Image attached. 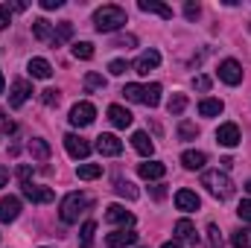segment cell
Returning <instances> with one entry per match:
<instances>
[{
    "label": "cell",
    "mask_w": 251,
    "mask_h": 248,
    "mask_svg": "<svg viewBox=\"0 0 251 248\" xmlns=\"http://www.w3.org/2000/svg\"><path fill=\"white\" fill-rule=\"evenodd\" d=\"M91 204H94L91 196H85V193H70V196H64L62 204H59V219H62L64 225H73V222H79V216H82Z\"/></svg>",
    "instance_id": "6da1fadb"
},
{
    "label": "cell",
    "mask_w": 251,
    "mask_h": 248,
    "mask_svg": "<svg viewBox=\"0 0 251 248\" xmlns=\"http://www.w3.org/2000/svg\"><path fill=\"white\" fill-rule=\"evenodd\" d=\"M123 24H126V9H120V6H102V9L94 12V26H97V32H114V29H120Z\"/></svg>",
    "instance_id": "7a4b0ae2"
},
{
    "label": "cell",
    "mask_w": 251,
    "mask_h": 248,
    "mask_svg": "<svg viewBox=\"0 0 251 248\" xmlns=\"http://www.w3.org/2000/svg\"><path fill=\"white\" fill-rule=\"evenodd\" d=\"M201 187H207V193H210L213 198H219V201H225V198L234 196V184H231V178H228L225 173H219V170L204 173V175H201Z\"/></svg>",
    "instance_id": "3957f363"
},
{
    "label": "cell",
    "mask_w": 251,
    "mask_h": 248,
    "mask_svg": "<svg viewBox=\"0 0 251 248\" xmlns=\"http://www.w3.org/2000/svg\"><path fill=\"white\" fill-rule=\"evenodd\" d=\"M21 193H24V198H29L32 204H50V201L56 198V193H53L50 187H38V184H32V181L21 184Z\"/></svg>",
    "instance_id": "277c9868"
},
{
    "label": "cell",
    "mask_w": 251,
    "mask_h": 248,
    "mask_svg": "<svg viewBox=\"0 0 251 248\" xmlns=\"http://www.w3.org/2000/svg\"><path fill=\"white\" fill-rule=\"evenodd\" d=\"M94 117H97V108H94L91 102H76V105L70 108V125H76V128L91 125Z\"/></svg>",
    "instance_id": "5b68a950"
},
{
    "label": "cell",
    "mask_w": 251,
    "mask_h": 248,
    "mask_svg": "<svg viewBox=\"0 0 251 248\" xmlns=\"http://www.w3.org/2000/svg\"><path fill=\"white\" fill-rule=\"evenodd\" d=\"M32 35L38 38V41H44V44H50V47H59L62 41H59V32L50 26V21H44V18H38V21H32Z\"/></svg>",
    "instance_id": "8992f818"
},
{
    "label": "cell",
    "mask_w": 251,
    "mask_h": 248,
    "mask_svg": "<svg viewBox=\"0 0 251 248\" xmlns=\"http://www.w3.org/2000/svg\"><path fill=\"white\" fill-rule=\"evenodd\" d=\"M29 97H32V85H29L26 79H15L12 88H9V105H12V108H21Z\"/></svg>",
    "instance_id": "52a82bcc"
},
{
    "label": "cell",
    "mask_w": 251,
    "mask_h": 248,
    "mask_svg": "<svg viewBox=\"0 0 251 248\" xmlns=\"http://www.w3.org/2000/svg\"><path fill=\"white\" fill-rule=\"evenodd\" d=\"M64 149H67V155L76 158V161L91 155V143H88L85 137H79V134H64Z\"/></svg>",
    "instance_id": "ba28073f"
},
{
    "label": "cell",
    "mask_w": 251,
    "mask_h": 248,
    "mask_svg": "<svg viewBox=\"0 0 251 248\" xmlns=\"http://www.w3.org/2000/svg\"><path fill=\"white\" fill-rule=\"evenodd\" d=\"M219 79L225 85H240L243 82V64L234 62V59H225V62L219 64Z\"/></svg>",
    "instance_id": "9c48e42d"
},
{
    "label": "cell",
    "mask_w": 251,
    "mask_h": 248,
    "mask_svg": "<svg viewBox=\"0 0 251 248\" xmlns=\"http://www.w3.org/2000/svg\"><path fill=\"white\" fill-rule=\"evenodd\" d=\"M240 140H243V137H240V128H237V123H222L219 128H216V143H219V146L234 149Z\"/></svg>",
    "instance_id": "30bf717a"
},
{
    "label": "cell",
    "mask_w": 251,
    "mask_h": 248,
    "mask_svg": "<svg viewBox=\"0 0 251 248\" xmlns=\"http://www.w3.org/2000/svg\"><path fill=\"white\" fill-rule=\"evenodd\" d=\"M137 243V231L131 228H120V231H111L105 237V246L108 248H126V246H134Z\"/></svg>",
    "instance_id": "8fae6325"
},
{
    "label": "cell",
    "mask_w": 251,
    "mask_h": 248,
    "mask_svg": "<svg viewBox=\"0 0 251 248\" xmlns=\"http://www.w3.org/2000/svg\"><path fill=\"white\" fill-rule=\"evenodd\" d=\"M18 213H21V198L18 196H3L0 198V222H15L18 219Z\"/></svg>",
    "instance_id": "7c38bea8"
},
{
    "label": "cell",
    "mask_w": 251,
    "mask_h": 248,
    "mask_svg": "<svg viewBox=\"0 0 251 248\" xmlns=\"http://www.w3.org/2000/svg\"><path fill=\"white\" fill-rule=\"evenodd\" d=\"M97 149H100L102 155H111V158H114V155L123 152V140H120L117 134H100V137H97Z\"/></svg>",
    "instance_id": "4fadbf2b"
},
{
    "label": "cell",
    "mask_w": 251,
    "mask_h": 248,
    "mask_svg": "<svg viewBox=\"0 0 251 248\" xmlns=\"http://www.w3.org/2000/svg\"><path fill=\"white\" fill-rule=\"evenodd\" d=\"M176 207L184 210V213H193V210L201 207V198H199L193 190H178V193H176Z\"/></svg>",
    "instance_id": "5bb4252c"
},
{
    "label": "cell",
    "mask_w": 251,
    "mask_h": 248,
    "mask_svg": "<svg viewBox=\"0 0 251 248\" xmlns=\"http://www.w3.org/2000/svg\"><path fill=\"white\" fill-rule=\"evenodd\" d=\"M105 222H111V225H134V216L126 210L123 204H111L108 210H105Z\"/></svg>",
    "instance_id": "9a60e30c"
},
{
    "label": "cell",
    "mask_w": 251,
    "mask_h": 248,
    "mask_svg": "<svg viewBox=\"0 0 251 248\" xmlns=\"http://www.w3.org/2000/svg\"><path fill=\"white\" fill-rule=\"evenodd\" d=\"M173 234H176L178 240L190 243V246H199V234H196V225H193L190 219H178L176 228H173Z\"/></svg>",
    "instance_id": "2e32d148"
},
{
    "label": "cell",
    "mask_w": 251,
    "mask_h": 248,
    "mask_svg": "<svg viewBox=\"0 0 251 248\" xmlns=\"http://www.w3.org/2000/svg\"><path fill=\"white\" fill-rule=\"evenodd\" d=\"M164 173H167V167L161 161H146V164L137 167V175L146 178V181H158V178H164Z\"/></svg>",
    "instance_id": "e0dca14e"
},
{
    "label": "cell",
    "mask_w": 251,
    "mask_h": 248,
    "mask_svg": "<svg viewBox=\"0 0 251 248\" xmlns=\"http://www.w3.org/2000/svg\"><path fill=\"white\" fill-rule=\"evenodd\" d=\"M158 64H161V53H158V50H146V53L134 62V70H137L140 76H146V73H149V70H155Z\"/></svg>",
    "instance_id": "ac0fdd59"
},
{
    "label": "cell",
    "mask_w": 251,
    "mask_h": 248,
    "mask_svg": "<svg viewBox=\"0 0 251 248\" xmlns=\"http://www.w3.org/2000/svg\"><path fill=\"white\" fill-rule=\"evenodd\" d=\"M108 120L117 125V128H128L131 120H134V114L128 108H123V105H108Z\"/></svg>",
    "instance_id": "d6986e66"
},
{
    "label": "cell",
    "mask_w": 251,
    "mask_h": 248,
    "mask_svg": "<svg viewBox=\"0 0 251 248\" xmlns=\"http://www.w3.org/2000/svg\"><path fill=\"white\" fill-rule=\"evenodd\" d=\"M131 146H134V152H140L143 158H149V155L155 152V143H152V137H149L146 131H134V134H131Z\"/></svg>",
    "instance_id": "ffe728a7"
},
{
    "label": "cell",
    "mask_w": 251,
    "mask_h": 248,
    "mask_svg": "<svg viewBox=\"0 0 251 248\" xmlns=\"http://www.w3.org/2000/svg\"><path fill=\"white\" fill-rule=\"evenodd\" d=\"M137 6H140V12H152V15H161L164 21H173V9L158 3V0H140Z\"/></svg>",
    "instance_id": "44dd1931"
},
{
    "label": "cell",
    "mask_w": 251,
    "mask_h": 248,
    "mask_svg": "<svg viewBox=\"0 0 251 248\" xmlns=\"http://www.w3.org/2000/svg\"><path fill=\"white\" fill-rule=\"evenodd\" d=\"M29 76L32 79H50L53 76V67H50V62L47 59H29Z\"/></svg>",
    "instance_id": "7402d4cb"
},
{
    "label": "cell",
    "mask_w": 251,
    "mask_h": 248,
    "mask_svg": "<svg viewBox=\"0 0 251 248\" xmlns=\"http://www.w3.org/2000/svg\"><path fill=\"white\" fill-rule=\"evenodd\" d=\"M181 164H184L187 170H201V167L207 164V155H204V152H196V149H187V152L181 155Z\"/></svg>",
    "instance_id": "603a6c76"
},
{
    "label": "cell",
    "mask_w": 251,
    "mask_h": 248,
    "mask_svg": "<svg viewBox=\"0 0 251 248\" xmlns=\"http://www.w3.org/2000/svg\"><path fill=\"white\" fill-rule=\"evenodd\" d=\"M29 155H32L35 161H50V143L41 140V137L29 140Z\"/></svg>",
    "instance_id": "cb8c5ba5"
},
{
    "label": "cell",
    "mask_w": 251,
    "mask_h": 248,
    "mask_svg": "<svg viewBox=\"0 0 251 248\" xmlns=\"http://www.w3.org/2000/svg\"><path fill=\"white\" fill-rule=\"evenodd\" d=\"M222 99H201L199 102V114L201 117H216V114H222Z\"/></svg>",
    "instance_id": "d4e9b609"
},
{
    "label": "cell",
    "mask_w": 251,
    "mask_h": 248,
    "mask_svg": "<svg viewBox=\"0 0 251 248\" xmlns=\"http://www.w3.org/2000/svg\"><path fill=\"white\" fill-rule=\"evenodd\" d=\"M94 234H97V222H85L82 231H79V248H91L94 246Z\"/></svg>",
    "instance_id": "484cf974"
},
{
    "label": "cell",
    "mask_w": 251,
    "mask_h": 248,
    "mask_svg": "<svg viewBox=\"0 0 251 248\" xmlns=\"http://www.w3.org/2000/svg\"><path fill=\"white\" fill-rule=\"evenodd\" d=\"M76 175H79L82 181H94V178L102 175V167H100V164H82V167H76Z\"/></svg>",
    "instance_id": "4316f807"
},
{
    "label": "cell",
    "mask_w": 251,
    "mask_h": 248,
    "mask_svg": "<svg viewBox=\"0 0 251 248\" xmlns=\"http://www.w3.org/2000/svg\"><path fill=\"white\" fill-rule=\"evenodd\" d=\"M231 246L234 248H251V228H237L231 234Z\"/></svg>",
    "instance_id": "83f0119b"
},
{
    "label": "cell",
    "mask_w": 251,
    "mask_h": 248,
    "mask_svg": "<svg viewBox=\"0 0 251 248\" xmlns=\"http://www.w3.org/2000/svg\"><path fill=\"white\" fill-rule=\"evenodd\" d=\"M158 102H161V85H158V82H152V85H146V97H143V105L155 108Z\"/></svg>",
    "instance_id": "f1b7e54d"
},
{
    "label": "cell",
    "mask_w": 251,
    "mask_h": 248,
    "mask_svg": "<svg viewBox=\"0 0 251 248\" xmlns=\"http://www.w3.org/2000/svg\"><path fill=\"white\" fill-rule=\"evenodd\" d=\"M184 108H187V97H184V94H176V97H173V99L167 102V111H170L173 117H178V114H181Z\"/></svg>",
    "instance_id": "f546056e"
},
{
    "label": "cell",
    "mask_w": 251,
    "mask_h": 248,
    "mask_svg": "<svg viewBox=\"0 0 251 248\" xmlns=\"http://www.w3.org/2000/svg\"><path fill=\"white\" fill-rule=\"evenodd\" d=\"M114 190H117V196H123V198H128V201H134V198L140 196V193H137V187L131 184V181H117Z\"/></svg>",
    "instance_id": "4dcf8cb0"
},
{
    "label": "cell",
    "mask_w": 251,
    "mask_h": 248,
    "mask_svg": "<svg viewBox=\"0 0 251 248\" xmlns=\"http://www.w3.org/2000/svg\"><path fill=\"white\" fill-rule=\"evenodd\" d=\"M123 94H126V99H131V102H143V97H146V85H126Z\"/></svg>",
    "instance_id": "1f68e13d"
},
{
    "label": "cell",
    "mask_w": 251,
    "mask_h": 248,
    "mask_svg": "<svg viewBox=\"0 0 251 248\" xmlns=\"http://www.w3.org/2000/svg\"><path fill=\"white\" fill-rule=\"evenodd\" d=\"M73 56H76V59H85V62L94 59V44H88V41H76V44H73Z\"/></svg>",
    "instance_id": "d6a6232c"
},
{
    "label": "cell",
    "mask_w": 251,
    "mask_h": 248,
    "mask_svg": "<svg viewBox=\"0 0 251 248\" xmlns=\"http://www.w3.org/2000/svg\"><path fill=\"white\" fill-rule=\"evenodd\" d=\"M59 99H62V94H59L56 88H47V91H41V102H44L47 108H53V105H59Z\"/></svg>",
    "instance_id": "836d02e7"
},
{
    "label": "cell",
    "mask_w": 251,
    "mask_h": 248,
    "mask_svg": "<svg viewBox=\"0 0 251 248\" xmlns=\"http://www.w3.org/2000/svg\"><path fill=\"white\" fill-rule=\"evenodd\" d=\"M178 137H181V140H196V137H199V128L184 120V123L178 125Z\"/></svg>",
    "instance_id": "e575fe53"
},
{
    "label": "cell",
    "mask_w": 251,
    "mask_h": 248,
    "mask_svg": "<svg viewBox=\"0 0 251 248\" xmlns=\"http://www.w3.org/2000/svg\"><path fill=\"white\" fill-rule=\"evenodd\" d=\"M207 234H210V248H225L222 246V237H219V228H216L213 222L207 225Z\"/></svg>",
    "instance_id": "d590c367"
},
{
    "label": "cell",
    "mask_w": 251,
    "mask_h": 248,
    "mask_svg": "<svg viewBox=\"0 0 251 248\" xmlns=\"http://www.w3.org/2000/svg\"><path fill=\"white\" fill-rule=\"evenodd\" d=\"M85 85L88 88H105V79L100 73H85Z\"/></svg>",
    "instance_id": "8d00e7d4"
},
{
    "label": "cell",
    "mask_w": 251,
    "mask_h": 248,
    "mask_svg": "<svg viewBox=\"0 0 251 248\" xmlns=\"http://www.w3.org/2000/svg\"><path fill=\"white\" fill-rule=\"evenodd\" d=\"M237 213H240V219H243V222H251V198H243V201H240Z\"/></svg>",
    "instance_id": "74e56055"
},
{
    "label": "cell",
    "mask_w": 251,
    "mask_h": 248,
    "mask_svg": "<svg viewBox=\"0 0 251 248\" xmlns=\"http://www.w3.org/2000/svg\"><path fill=\"white\" fill-rule=\"evenodd\" d=\"M126 70H128V64H126L123 59H114V62L108 64V73H111V76H123Z\"/></svg>",
    "instance_id": "f35d334b"
},
{
    "label": "cell",
    "mask_w": 251,
    "mask_h": 248,
    "mask_svg": "<svg viewBox=\"0 0 251 248\" xmlns=\"http://www.w3.org/2000/svg\"><path fill=\"white\" fill-rule=\"evenodd\" d=\"M184 15H187V21H196V18L201 15V6H199V3H187V6H184Z\"/></svg>",
    "instance_id": "ab89813d"
},
{
    "label": "cell",
    "mask_w": 251,
    "mask_h": 248,
    "mask_svg": "<svg viewBox=\"0 0 251 248\" xmlns=\"http://www.w3.org/2000/svg\"><path fill=\"white\" fill-rule=\"evenodd\" d=\"M70 35H73V24H70V21H62V24H59V41L70 38Z\"/></svg>",
    "instance_id": "60d3db41"
},
{
    "label": "cell",
    "mask_w": 251,
    "mask_h": 248,
    "mask_svg": "<svg viewBox=\"0 0 251 248\" xmlns=\"http://www.w3.org/2000/svg\"><path fill=\"white\" fill-rule=\"evenodd\" d=\"M29 175H32V167H29V164H21V167H18V178H21V184H26Z\"/></svg>",
    "instance_id": "b9f144b4"
},
{
    "label": "cell",
    "mask_w": 251,
    "mask_h": 248,
    "mask_svg": "<svg viewBox=\"0 0 251 248\" xmlns=\"http://www.w3.org/2000/svg\"><path fill=\"white\" fill-rule=\"evenodd\" d=\"M9 18H12V9L0 3V29H6V26H9Z\"/></svg>",
    "instance_id": "7bdbcfd3"
},
{
    "label": "cell",
    "mask_w": 251,
    "mask_h": 248,
    "mask_svg": "<svg viewBox=\"0 0 251 248\" xmlns=\"http://www.w3.org/2000/svg\"><path fill=\"white\" fill-rule=\"evenodd\" d=\"M134 44H137V38H134V35H123V38H117V41H114V47H126V50H128V47H134Z\"/></svg>",
    "instance_id": "ee69618b"
},
{
    "label": "cell",
    "mask_w": 251,
    "mask_h": 248,
    "mask_svg": "<svg viewBox=\"0 0 251 248\" xmlns=\"http://www.w3.org/2000/svg\"><path fill=\"white\" fill-rule=\"evenodd\" d=\"M193 85H196L199 91H210V76H196Z\"/></svg>",
    "instance_id": "f6af8a7d"
},
{
    "label": "cell",
    "mask_w": 251,
    "mask_h": 248,
    "mask_svg": "<svg viewBox=\"0 0 251 248\" xmlns=\"http://www.w3.org/2000/svg\"><path fill=\"white\" fill-rule=\"evenodd\" d=\"M64 0H41V9H62Z\"/></svg>",
    "instance_id": "bcb514c9"
},
{
    "label": "cell",
    "mask_w": 251,
    "mask_h": 248,
    "mask_svg": "<svg viewBox=\"0 0 251 248\" xmlns=\"http://www.w3.org/2000/svg\"><path fill=\"white\" fill-rule=\"evenodd\" d=\"M152 196H155V198H164V196H167L164 184H155V187H152Z\"/></svg>",
    "instance_id": "7dc6e473"
},
{
    "label": "cell",
    "mask_w": 251,
    "mask_h": 248,
    "mask_svg": "<svg viewBox=\"0 0 251 248\" xmlns=\"http://www.w3.org/2000/svg\"><path fill=\"white\" fill-rule=\"evenodd\" d=\"M6 181H9V170L0 167V187H6Z\"/></svg>",
    "instance_id": "c3c4849f"
},
{
    "label": "cell",
    "mask_w": 251,
    "mask_h": 248,
    "mask_svg": "<svg viewBox=\"0 0 251 248\" xmlns=\"http://www.w3.org/2000/svg\"><path fill=\"white\" fill-rule=\"evenodd\" d=\"M161 248H181V243H176V240H173V243H164Z\"/></svg>",
    "instance_id": "681fc988"
},
{
    "label": "cell",
    "mask_w": 251,
    "mask_h": 248,
    "mask_svg": "<svg viewBox=\"0 0 251 248\" xmlns=\"http://www.w3.org/2000/svg\"><path fill=\"white\" fill-rule=\"evenodd\" d=\"M3 85H6V82H3V70H0V94H3Z\"/></svg>",
    "instance_id": "f907efd6"
},
{
    "label": "cell",
    "mask_w": 251,
    "mask_h": 248,
    "mask_svg": "<svg viewBox=\"0 0 251 248\" xmlns=\"http://www.w3.org/2000/svg\"><path fill=\"white\" fill-rule=\"evenodd\" d=\"M246 193H251V178H249V181H246Z\"/></svg>",
    "instance_id": "816d5d0a"
},
{
    "label": "cell",
    "mask_w": 251,
    "mask_h": 248,
    "mask_svg": "<svg viewBox=\"0 0 251 248\" xmlns=\"http://www.w3.org/2000/svg\"><path fill=\"white\" fill-rule=\"evenodd\" d=\"M0 117H3V111H0Z\"/></svg>",
    "instance_id": "f5cc1de1"
},
{
    "label": "cell",
    "mask_w": 251,
    "mask_h": 248,
    "mask_svg": "<svg viewBox=\"0 0 251 248\" xmlns=\"http://www.w3.org/2000/svg\"><path fill=\"white\" fill-rule=\"evenodd\" d=\"M249 29H251V26H249Z\"/></svg>",
    "instance_id": "db71d44e"
}]
</instances>
